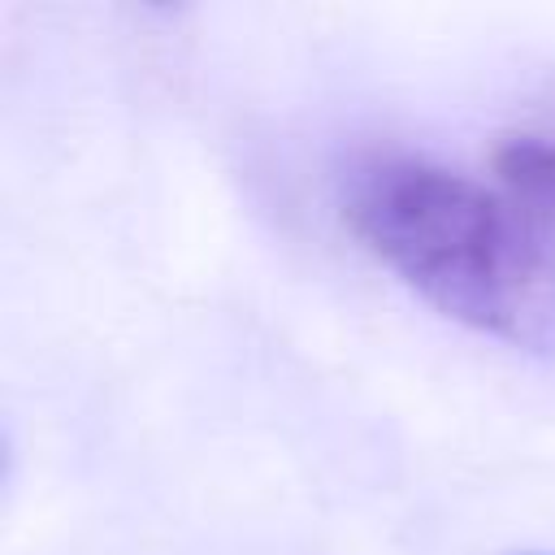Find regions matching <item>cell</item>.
Listing matches in <instances>:
<instances>
[{"label": "cell", "mask_w": 555, "mask_h": 555, "mask_svg": "<svg viewBox=\"0 0 555 555\" xmlns=\"http://www.w3.org/2000/svg\"><path fill=\"white\" fill-rule=\"evenodd\" d=\"M351 234L442 317L512 347H555V243L490 182L425 156L347 173Z\"/></svg>", "instance_id": "1"}, {"label": "cell", "mask_w": 555, "mask_h": 555, "mask_svg": "<svg viewBox=\"0 0 555 555\" xmlns=\"http://www.w3.org/2000/svg\"><path fill=\"white\" fill-rule=\"evenodd\" d=\"M490 169H494V186L520 208V217L555 243V134L551 130L507 134L490 152Z\"/></svg>", "instance_id": "2"}]
</instances>
